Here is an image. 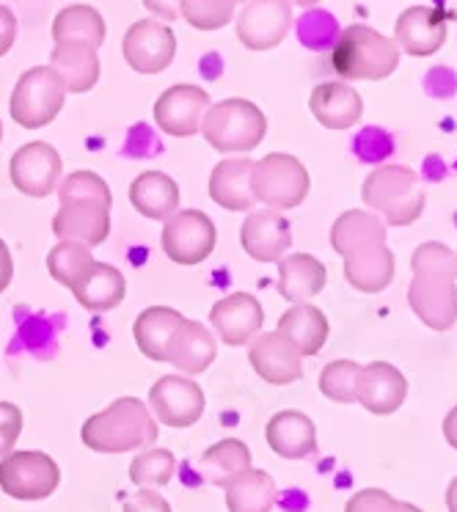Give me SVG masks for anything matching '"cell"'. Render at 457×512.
<instances>
[{
	"mask_svg": "<svg viewBox=\"0 0 457 512\" xmlns=\"http://www.w3.org/2000/svg\"><path fill=\"white\" fill-rule=\"evenodd\" d=\"M94 262L89 245L78 243V240H58L50 254H47V270L50 276L61 284V287H72L75 281L83 276V270Z\"/></svg>",
	"mask_w": 457,
	"mask_h": 512,
	"instance_id": "36",
	"label": "cell"
},
{
	"mask_svg": "<svg viewBox=\"0 0 457 512\" xmlns=\"http://www.w3.org/2000/svg\"><path fill=\"white\" fill-rule=\"evenodd\" d=\"M130 204L149 221H166L179 210V185L163 171H144L130 182Z\"/></svg>",
	"mask_w": 457,
	"mask_h": 512,
	"instance_id": "28",
	"label": "cell"
},
{
	"mask_svg": "<svg viewBox=\"0 0 457 512\" xmlns=\"http://www.w3.org/2000/svg\"><path fill=\"white\" fill-rule=\"evenodd\" d=\"M105 20L102 14L89 3H72L61 9L53 20V42H86L91 47H100L105 42Z\"/></svg>",
	"mask_w": 457,
	"mask_h": 512,
	"instance_id": "34",
	"label": "cell"
},
{
	"mask_svg": "<svg viewBox=\"0 0 457 512\" xmlns=\"http://www.w3.org/2000/svg\"><path fill=\"white\" fill-rule=\"evenodd\" d=\"M328 284V270L312 254H290L279 259V292L292 303H309Z\"/></svg>",
	"mask_w": 457,
	"mask_h": 512,
	"instance_id": "29",
	"label": "cell"
},
{
	"mask_svg": "<svg viewBox=\"0 0 457 512\" xmlns=\"http://www.w3.org/2000/svg\"><path fill=\"white\" fill-rule=\"evenodd\" d=\"M174 471H177V457L163 446L146 449L141 455H135V460L130 463V479L141 488H163L171 482Z\"/></svg>",
	"mask_w": 457,
	"mask_h": 512,
	"instance_id": "37",
	"label": "cell"
},
{
	"mask_svg": "<svg viewBox=\"0 0 457 512\" xmlns=\"http://www.w3.org/2000/svg\"><path fill=\"white\" fill-rule=\"evenodd\" d=\"M290 6H303V9H312L317 3H323V0H287Z\"/></svg>",
	"mask_w": 457,
	"mask_h": 512,
	"instance_id": "49",
	"label": "cell"
},
{
	"mask_svg": "<svg viewBox=\"0 0 457 512\" xmlns=\"http://www.w3.org/2000/svg\"><path fill=\"white\" fill-rule=\"evenodd\" d=\"M212 105L210 94L193 86V83H177L166 89L155 102V124L171 138H190L201 133V119Z\"/></svg>",
	"mask_w": 457,
	"mask_h": 512,
	"instance_id": "14",
	"label": "cell"
},
{
	"mask_svg": "<svg viewBox=\"0 0 457 512\" xmlns=\"http://www.w3.org/2000/svg\"><path fill=\"white\" fill-rule=\"evenodd\" d=\"M17 39V14L9 6H0V58L6 56Z\"/></svg>",
	"mask_w": 457,
	"mask_h": 512,
	"instance_id": "44",
	"label": "cell"
},
{
	"mask_svg": "<svg viewBox=\"0 0 457 512\" xmlns=\"http://www.w3.org/2000/svg\"><path fill=\"white\" fill-rule=\"evenodd\" d=\"M394 273H397V262L386 243L345 256V279L358 292H367V295L383 292L394 281Z\"/></svg>",
	"mask_w": 457,
	"mask_h": 512,
	"instance_id": "30",
	"label": "cell"
},
{
	"mask_svg": "<svg viewBox=\"0 0 457 512\" xmlns=\"http://www.w3.org/2000/svg\"><path fill=\"white\" fill-rule=\"evenodd\" d=\"M276 331L301 356H320L323 347L328 345L331 325H328V317L323 314V309H317L314 303H292L290 309L279 317Z\"/></svg>",
	"mask_w": 457,
	"mask_h": 512,
	"instance_id": "27",
	"label": "cell"
},
{
	"mask_svg": "<svg viewBox=\"0 0 457 512\" xmlns=\"http://www.w3.org/2000/svg\"><path fill=\"white\" fill-rule=\"evenodd\" d=\"M358 375H361V364L350 361V358H339L325 364L320 372V391L323 397L339 405H350L356 402V389H358Z\"/></svg>",
	"mask_w": 457,
	"mask_h": 512,
	"instance_id": "40",
	"label": "cell"
},
{
	"mask_svg": "<svg viewBox=\"0 0 457 512\" xmlns=\"http://www.w3.org/2000/svg\"><path fill=\"white\" fill-rule=\"evenodd\" d=\"M201 135L221 155H248L265 141L268 116L257 102L229 97L223 102H212L207 108L201 119Z\"/></svg>",
	"mask_w": 457,
	"mask_h": 512,
	"instance_id": "4",
	"label": "cell"
},
{
	"mask_svg": "<svg viewBox=\"0 0 457 512\" xmlns=\"http://www.w3.org/2000/svg\"><path fill=\"white\" fill-rule=\"evenodd\" d=\"M248 361L270 386H290L303 378V356L279 331L259 334L248 345Z\"/></svg>",
	"mask_w": 457,
	"mask_h": 512,
	"instance_id": "18",
	"label": "cell"
},
{
	"mask_svg": "<svg viewBox=\"0 0 457 512\" xmlns=\"http://www.w3.org/2000/svg\"><path fill=\"white\" fill-rule=\"evenodd\" d=\"M0 141H3V122H0Z\"/></svg>",
	"mask_w": 457,
	"mask_h": 512,
	"instance_id": "51",
	"label": "cell"
},
{
	"mask_svg": "<svg viewBox=\"0 0 457 512\" xmlns=\"http://www.w3.org/2000/svg\"><path fill=\"white\" fill-rule=\"evenodd\" d=\"M61 174H64V160L56 152V146H50L47 141H31L20 146L9 163L12 185L31 199H47L50 193H56Z\"/></svg>",
	"mask_w": 457,
	"mask_h": 512,
	"instance_id": "12",
	"label": "cell"
},
{
	"mask_svg": "<svg viewBox=\"0 0 457 512\" xmlns=\"http://www.w3.org/2000/svg\"><path fill=\"white\" fill-rule=\"evenodd\" d=\"M235 3H246V0H235Z\"/></svg>",
	"mask_w": 457,
	"mask_h": 512,
	"instance_id": "52",
	"label": "cell"
},
{
	"mask_svg": "<svg viewBox=\"0 0 457 512\" xmlns=\"http://www.w3.org/2000/svg\"><path fill=\"white\" fill-rule=\"evenodd\" d=\"M53 234L58 240H78L89 248H97L111 234V207L89 201L61 204L53 215Z\"/></svg>",
	"mask_w": 457,
	"mask_h": 512,
	"instance_id": "21",
	"label": "cell"
},
{
	"mask_svg": "<svg viewBox=\"0 0 457 512\" xmlns=\"http://www.w3.org/2000/svg\"><path fill=\"white\" fill-rule=\"evenodd\" d=\"M12 279H14L12 251H9V245L3 243V237H0V295L9 290Z\"/></svg>",
	"mask_w": 457,
	"mask_h": 512,
	"instance_id": "46",
	"label": "cell"
},
{
	"mask_svg": "<svg viewBox=\"0 0 457 512\" xmlns=\"http://www.w3.org/2000/svg\"><path fill=\"white\" fill-rule=\"evenodd\" d=\"M265 312L251 292H232L210 309V325L226 347H246L262 331Z\"/></svg>",
	"mask_w": 457,
	"mask_h": 512,
	"instance_id": "15",
	"label": "cell"
},
{
	"mask_svg": "<svg viewBox=\"0 0 457 512\" xmlns=\"http://www.w3.org/2000/svg\"><path fill=\"white\" fill-rule=\"evenodd\" d=\"M411 270L413 314L433 331H449L457 323V254L444 243H422L413 251Z\"/></svg>",
	"mask_w": 457,
	"mask_h": 512,
	"instance_id": "1",
	"label": "cell"
},
{
	"mask_svg": "<svg viewBox=\"0 0 457 512\" xmlns=\"http://www.w3.org/2000/svg\"><path fill=\"white\" fill-rule=\"evenodd\" d=\"M361 199L369 210L383 218L386 226H411L422 218L427 204L422 179L408 166L375 168L364 179Z\"/></svg>",
	"mask_w": 457,
	"mask_h": 512,
	"instance_id": "5",
	"label": "cell"
},
{
	"mask_svg": "<svg viewBox=\"0 0 457 512\" xmlns=\"http://www.w3.org/2000/svg\"><path fill=\"white\" fill-rule=\"evenodd\" d=\"M240 245L254 262H279L281 256L290 254L292 226L276 210L248 212L240 226Z\"/></svg>",
	"mask_w": 457,
	"mask_h": 512,
	"instance_id": "17",
	"label": "cell"
},
{
	"mask_svg": "<svg viewBox=\"0 0 457 512\" xmlns=\"http://www.w3.org/2000/svg\"><path fill=\"white\" fill-rule=\"evenodd\" d=\"M122 56L138 75H160L177 58V36L155 17L138 20L122 39Z\"/></svg>",
	"mask_w": 457,
	"mask_h": 512,
	"instance_id": "10",
	"label": "cell"
},
{
	"mask_svg": "<svg viewBox=\"0 0 457 512\" xmlns=\"http://www.w3.org/2000/svg\"><path fill=\"white\" fill-rule=\"evenodd\" d=\"M237 17V39L248 50L279 47L292 28V6L287 0H248Z\"/></svg>",
	"mask_w": 457,
	"mask_h": 512,
	"instance_id": "13",
	"label": "cell"
},
{
	"mask_svg": "<svg viewBox=\"0 0 457 512\" xmlns=\"http://www.w3.org/2000/svg\"><path fill=\"white\" fill-rule=\"evenodd\" d=\"M312 190V177L298 157L284 152H270L254 163L251 171V193L268 210L284 212L301 207Z\"/></svg>",
	"mask_w": 457,
	"mask_h": 512,
	"instance_id": "6",
	"label": "cell"
},
{
	"mask_svg": "<svg viewBox=\"0 0 457 512\" xmlns=\"http://www.w3.org/2000/svg\"><path fill=\"white\" fill-rule=\"evenodd\" d=\"M452 14L433 6H411L394 23V45L411 58L435 56L446 45V25Z\"/></svg>",
	"mask_w": 457,
	"mask_h": 512,
	"instance_id": "16",
	"label": "cell"
},
{
	"mask_svg": "<svg viewBox=\"0 0 457 512\" xmlns=\"http://www.w3.org/2000/svg\"><path fill=\"white\" fill-rule=\"evenodd\" d=\"M345 512H400V501L386 490L364 488L347 499Z\"/></svg>",
	"mask_w": 457,
	"mask_h": 512,
	"instance_id": "41",
	"label": "cell"
},
{
	"mask_svg": "<svg viewBox=\"0 0 457 512\" xmlns=\"http://www.w3.org/2000/svg\"><path fill=\"white\" fill-rule=\"evenodd\" d=\"M124 512H171V504L155 488H141L127 499Z\"/></svg>",
	"mask_w": 457,
	"mask_h": 512,
	"instance_id": "43",
	"label": "cell"
},
{
	"mask_svg": "<svg viewBox=\"0 0 457 512\" xmlns=\"http://www.w3.org/2000/svg\"><path fill=\"white\" fill-rule=\"evenodd\" d=\"M64 102H67L64 83L58 80L50 64H42V67H31L20 75L12 91L9 113L25 130H39V127L56 122Z\"/></svg>",
	"mask_w": 457,
	"mask_h": 512,
	"instance_id": "7",
	"label": "cell"
},
{
	"mask_svg": "<svg viewBox=\"0 0 457 512\" xmlns=\"http://www.w3.org/2000/svg\"><path fill=\"white\" fill-rule=\"evenodd\" d=\"M446 510L457 512V477L449 482V488H446Z\"/></svg>",
	"mask_w": 457,
	"mask_h": 512,
	"instance_id": "48",
	"label": "cell"
},
{
	"mask_svg": "<svg viewBox=\"0 0 457 512\" xmlns=\"http://www.w3.org/2000/svg\"><path fill=\"white\" fill-rule=\"evenodd\" d=\"M378 243H386V223L375 212L347 210L331 226V248L339 256H353Z\"/></svg>",
	"mask_w": 457,
	"mask_h": 512,
	"instance_id": "33",
	"label": "cell"
},
{
	"mask_svg": "<svg viewBox=\"0 0 457 512\" xmlns=\"http://www.w3.org/2000/svg\"><path fill=\"white\" fill-rule=\"evenodd\" d=\"M441 430H444L446 444L457 452V405L444 416V427H441Z\"/></svg>",
	"mask_w": 457,
	"mask_h": 512,
	"instance_id": "47",
	"label": "cell"
},
{
	"mask_svg": "<svg viewBox=\"0 0 457 512\" xmlns=\"http://www.w3.org/2000/svg\"><path fill=\"white\" fill-rule=\"evenodd\" d=\"M268 446L284 460H303L317 452V427L301 411L273 413L265 427Z\"/></svg>",
	"mask_w": 457,
	"mask_h": 512,
	"instance_id": "25",
	"label": "cell"
},
{
	"mask_svg": "<svg viewBox=\"0 0 457 512\" xmlns=\"http://www.w3.org/2000/svg\"><path fill=\"white\" fill-rule=\"evenodd\" d=\"M50 69L64 83L67 94H86L100 80L97 47L86 42H58L50 53Z\"/></svg>",
	"mask_w": 457,
	"mask_h": 512,
	"instance_id": "26",
	"label": "cell"
},
{
	"mask_svg": "<svg viewBox=\"0 0 457 512\" xmlns=\"http://www.w3.org/2000/svg\"><path fill=\"white\" fill-rule=\"evenodd\" d=\"M69 292L75 295V301L86 312L102 314L122 306L124 295H127V281H124L122 270L94 259L89 268L83 270V276L69 287Z\"/></svg>",
	"mask_w": 457,
	"mask_h": 512,
	"instance_id": "22",
	"label": "cell"
},
{
	"mask_svg": "<svg viewBox=\"0 0 457 512\" xmlns=\"http://www.w3.org/2000/svg\"><path fill=\"white\" fill-rule=\"evenodd\" d=\"M309 111L325 130H350L364 116V100L350 83H320L309 97Z\"/></svg>",
	"mask_w": 457,
	"mask_h": 512,
	"instance_id": "20",
	"label": "cell"
},
{
	"mask_svg": "<svg viewBox=\"0 0 457 512\" xmlns=\"http://www.w3.org/2000/svg\"><path fill=\"white\" fill-rule=\"evenodd\" d=\"M146 6V12L155 14V20L160 23H171V20H179V6L182 0H141Z\"/></svg>",
	"mask_w": 457,
	"mask_h": 512,
	"instance_id": "45",
	"label": "cell"
},
{
	"mask_svg": "<svg viewBox=\"0 0 457 512\" xmlns=\"http://www.w3.org/2000/svg\"><path fill=\"white\" fill-rule=\"evenodd\" d=\"M207 397L199 383H193L188 375H163L149 389V411L157 422L185 430L193 427L204 416Z\"/></svg>",
	"mask_w": 457,
	"mask_h": 512,
	"instance_id": "11",
	"label": "cell"
},
{
	"mask_svg": "<svg viewBox=\"0 0 457 512\" xmlns=\"http://www.w3.org/2000/svg\"><path fill=\"white\" fill-rule=\"evenodd\" d=\"M400 512H424V510H419V507L411 504V501H400Z\"/></svg>",
	"mask_w": 457,
	"mask_h": 512,
	"instance_id": "50",
	"label": "cell"
},
{
	"mask_svg": "<svg viewBox=\"0 0 457 512\" xmlns=\"http://www.w3.org/2000/svg\"><path fill=\"white\" fill-rule=\"evenodd\" d=\"M229 512H270L279 499V488L262 468H246L223 485Z\"/></svg>",
	"mask_w": 457,
	"mask_h": 512,
	"instance_id": "31",
	"label": "cell"
},
{
	"mask_svg": "<svg viewBox=\"0 0 457 512\" xmlns=\"http://www.w3.org/2000/svg\"><path fill=\"white\" fill-rule=\"evenodd\" d=\"M246 468H251V449L240 438H223L218 444H212L199 460L201 479H207L218 488H223L229 479Z\"/></svg>",
	"mask_w": 457,
	"mask_h": 512,
	"instance_id": "35",
	"label": "cell"
},
{
	"mask_svg": "<svg viewBox=\"0 0 457 512\" xmlns=\"http://www.w3.org/2000/svg\"><path fill=\"white\" fill-rule=\"evenodd\" d=\"M218 356L215 336L207 325L196 320H185L179 325V331L171 336L166 350V364L179 369V375H201L212 367V361Z\"/></svg>",
	"mask_w": 457,
	"mask_h": 512,
	"instance_id": "23",
	"label": "cell"
},
{
	"mask_svg": "<svg viewBox=\"0 0 457 512\" xmlns=\"http://www.w3.org/2000/svg\"><path fill=\"white\" fill-rule=\"evenodd\" d=\"M405 397H408V380L400 369L386 361H372L367 367H361L356 402H361L369 413L391 416L394 411H400Z\"/></svg>",
	"mask_w": 457,
	"mask_h": 512,
	"instance_id": "19",
	"label": "cell"
},
{
	"mask_svg": "<svg viewBox=\"0 0 457 512\" xmlns=\"http://www.w3.org/2000/svg\"><path fill=\"white\" fill-rule=\"evenodd\" d=\"M61 482V468L45 452H9L0 457V490L17 501H42L53 496Z\"/></svg>",
	"mask_w": 457,
	"mask_h": 512,
	"instance_id": "8",
	"label": "cell"
},
{
	"mask_svg": "<svg viewBox=\"0 0 457 512\" xmlns=\"http://www.w3.org/2000/svg\"><path fill=\"white\" fill-rule=\"evenodd\" d=\"M58 199L61 204H75V201H89V204H102L113 210V193L108 182L94 174V171H72L67 179L58 182Z\"/></svg>",
	"mask_w": 457,
	"mask_h": 512,
	"instance_id": "38",
	"label": "cell"
},
{
	"mask_svg": "<svg viewBox=\"0 0 457 512\" xmlns=\"http://www.w3.org/2000/svg\"><path fill=\"white\" fill-rule=\"evenodd\" d=\"M235 0H182L179 17L196 31H221L235 20Z\"/></svg>",
	"mask_w": 457,
	"mask_h": 512,
	"instance_id": "39",
	"label": "cell"
},
{
	"mask_svg": "<svg viewBox=\"0 0 457 512\" xmlns=\"http://www.w3.org/2000/svg\"><path fill=\"white\" fill-rule=\"evenodd\" d=\"M185 320L188 317H182L171 306H149V309H144L135 317V345H138V350L146 358H152L157 364H166L168 342H171V336L177 334L179 325L185 323Z\"/></svg>",
	"mask_w": 457,
	"mask_h": 512,
	"instance_id": "32",
	"label": "cell"
},
{
	"mask_svg": "<svg viewBox=\"0 0 457 512\" xmlns=\"http://www.w3.org/2000/svg\"><path fill=\"white\" fill-rule=\"evenodd\" d=\"M23 411L14 402H0V457L14 452V444L20 441L23 433Z\"/></svg>",
	"mask_w": 457,
	"mask_h": 512,
	"instance_id": "42",
	"label": "cell"
},
{
	"mask_svg": "<svg viewBox=\"0 0 457 512\" xmlns=\"http://www.w3.org/2000/svg\"><path fill=\"white\" fill-rule=\"evenodd\" d=\"M400 47L394 39L383 36L369 25H347L339 31L331 50V67L342 80H375L391 78L400 67Z\"/></svg>",
	"mask_w": 457,
	"mask_h": 512,
	"instance_id": "3",
	"label": "cell"
},
{
	"mask_svg": "<svg viewBox=\"0 0 457 512\" xmlns=\"http://www.w3.org/2000/svg\"><path fill=\"white\" fill-rule=\"evenodd\" d=\"M157 419L138 397H119L105 411L89 416L80 438L97 455H124L157 441Z\"/></svg>",
	"mask_w": 457,
	"mask_h": 512,
	"instance_id": "2",
	"label": "cell"
},
{
	"mask_svg": "<svg viewBox=\"0 0 457 512\" xmlns=\"http://www.w3.org/2000/svg\"><path fill=\"white\" fill-rule=\"evenodd\" d=\"M215 243H218L215 223L201 210H177L171 218H166V226L160 234V245L168 259L185 268L210 259Z\"/></svg>",
	"mask_w": 457,
	"mask_h": 512,
	"instance_id": "9",
	"label": "cell"
},
{
	"mask_svg": "<svg viewBox=\"0 0 457 512\" xmlns=\"http://www.w3.org/2000/svg\"><path fill=\"white\" fill-rule=\"evenodd\" d=\"M251 157H229L212 168L210 199L226 212H254V193H251Z\"/></svg>",
	"mask_w": 457,
	"mask_h": 512,
	"instance_id": "24",
	"label": "cell"
}]
</instances>
